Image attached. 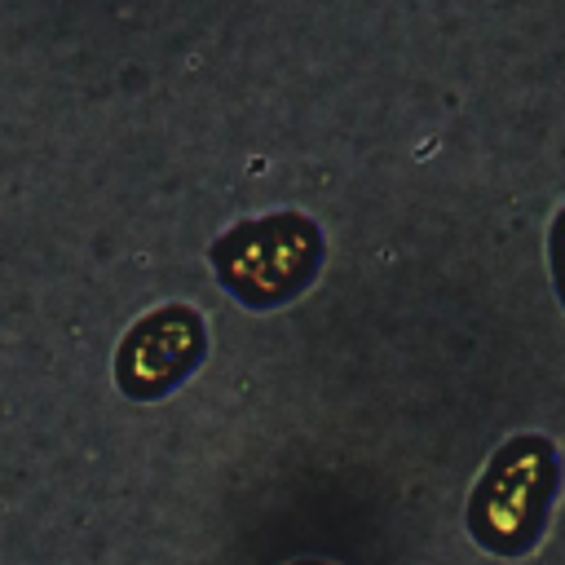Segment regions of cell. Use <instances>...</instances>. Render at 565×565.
Wrapping results in <instances>:
<instances>
[{
    "label": "cell",
    "mask_w": 565,
    "mask_h": 565,
    "mask_svg": "<svg viewBox=\"0 0 565 565\" xmlns=\"http://www.w3.org/2000/svg\"><path fill=\"white\" fill-rule=\"evenodd\" d=\"M561 463L539 433L503 441L468 494V534L494 556H525L547 525Z\"/></svg>",
    "instance_id": "obj_1"
},
{
    "label": "cell",
    "mask_w": 565,
    "mask_h": 565,
    "mask_svg": "<svg viewBox=\"0 0 565 565\" xmlns=\"http://www.w3.org/2000/svg\"><path fill=\"white\" fill-rule=\"evenodd\" d=\"M318 256H322V238L305 216H265L230 230L212 247V265L221 282L243 305H256V309H269L296 296L318 269Z\"/></svg>",
    "instance_id": "obj_2"
},
{
    "label": "cell",
    "mask_w": 565,
    "mask_h": 565,
    "mask_svg": "<svg viewBox=\"0 0 565 565\" xmlns=\"http://www.w3.org/2000/svg\"><path fill=\"white\" fill-rule=\"evenodd\" d=\"M203 358V322L185 305H163L146 313L119 344L115 380L128 397H163Z\"/></svg>",
    "instance_id": "obj_3"
},
{
    "label": "cell",
    "mask_w": 565,
    "mask_h": 565,
    "mask_svg": "<svg viewBox=\"0 0 565 565\" xmlns=\"http://www.w3.org/2000/svg\"><path fill=\"white\" fill-rule=\"evenodd\" d=\"M547 260H552L556 296H561V305H565V207H561L556 221H552V234H547Z\"/></svg>",
    "instance_id": "obj_4"
},
{
    "label": "cell",
    "mask_w": 565,
    "mask_h": 565,
    "mask_svg": "<svg viewBox=\"0 0 565 565\" xmlns=\"http://www.w3.org/2000/svg\"><path fill=\"white\" fill-rule=\"evenodd\" d=\"M291 565H331V561H291Z\"/></svg>",
    "instance_id": "obj_5"
}]
</instances>
